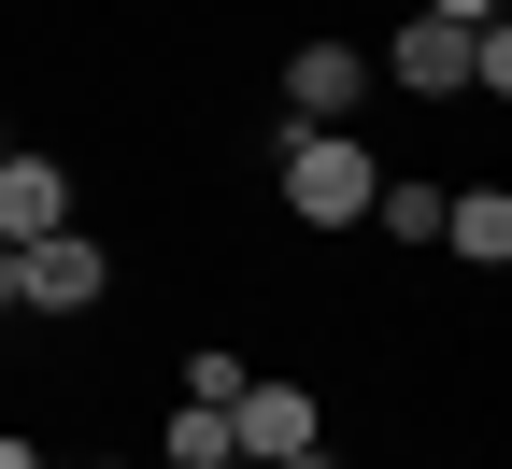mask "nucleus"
I'll use <instances>...</instances> for the list:
<instances>
[{
	"label": "nucleus",
	"mask_w": 512,
	"mask_h": 469,
	"mask_svg": "<svg viewBox=\"0 0 512 469\" xmlns=\"http://www.w3.org/2000/svg\"><path fill=\"white\" fill-rule=\"evenodd\" d=\"M370 143H356V128H285V214L299 228H356L370 214Z\"/></svg>",
	"instance_id": "nucleus-1"
},
{
	"label": "nucleus",
	"mask_w": 512,
	"mask_h": 469,
	"mask_svg": "<svg viewBox=\"0 0 512 469\" xmlns=\"http://www.w3.org/2000/svg\"><path fill=\"white\" fill-rule=\"evenodd\" d=\"M100 285H114V256L86 228H29L15 242V313H100Z\"/></svg>",
	"instance_id": "nucleus-2"
},
{
	"label": "nucleus",
	"mask_w": 512,
	"mask_h": 469,
	"mask_svg": "<svg viewBox=\"0 0 512 469\" xmlns=\"http://www.w3.org/2000/svg\"><path fill=\"white\" fill-rule=\"evenodd\" d=\"M299 441H328L313 384H256V370H242V398H228V455H242V469H271V455H299Z\"/></svg>",
	"instance_id": "nucleus-3"
},
{
	"label": "nucleus",
	"mask_w": 512,
	"mask_h": 469,
	"mask_svg": "<svg viewBox=\"0 0 512 469\" xmlns=\"http://www.w3.org/2000/svg\"><path fill=\"white\" fill-rule=\"evenodd\" d=\"M356 100H370V57L356 43H299L285 57V128H342Z\"/></svg>",
	"instance_id": "nucleus-4"
},
{
	"label": "nucleus",
	"mask_w": 512,
	"mask_h": 469,
	"mask_svg": "<svg viewBox=\"0 0 512 469\" xmlns=\"http://www.w3.org/2000/svg\"><path fill=\"white\" fill-rule=\"evenodd\" d=\"M384 86H413V100H470V29L413 15L399 43H384Z\"/></svg>",
	"instance_id": "nucleus-5"
},
{
	"label": "nucleus",
	"mask_w": 512,
	"mask_h": 469,
	"mask_svg": "<svg viewBox=\"0 0 512 469\" xmlns=\"http://www.w3.org/2000/svg\"><path fill=\"white\" fill-rule=\"evenodd\" d=\"M29 228H72V171L29 157V143H0V242H29Z\"/></svg>",
	"instance_id": "nucleus-6"
},
{
	"label": "nucleus",
	"mask_w": 512,
	"mask_h": 469,
	"mask_svg": "<svg viewBox=\"0 0 512 469\" xmlns=\"http://www.w3.org/2000/svg\"><path fill=\"white\" fill-rule=\"evenodd\" d=\"M441 242H456L470 271H498V256H512V199H498V185H470V199H441Z\"/></svg>",
	"instance_id": "nucleus-7"
},
{
	"label": "nucleus",
	"mask_w": 512,
	"mask_h": 469,
	"mask_svg": "<svg viewBox=\"0 0 512 469\" xmlns=\"http://www.w3.org/2000/svg\"><path fill=\"white\" fill-rule=\"evenodd\" d=\"M356 228H384V242H441V185H370Z\"/></svg>",
	"instance_id": "nucleus-8"
},
{
	"label": "nucleus",
	"mask_w": 512,
	"mask_h": 469,
	"mask_svg": "<svg viewBox=\"0 0 512 469\" xmlns=\"http://www.w3.org/2000/svg\"><path fill=\"white\" fill-rule=\"evenodd\" d=\"M157 455H171V469H200V455H228V413H214V398H185V413L157 427Z\"/></svg>",
	"instance_id": "nucleus-9"
},
{
	"label": "nucleus",
	"mask_w": 512,
	"mask_h": 469,
	"mask_svg": "<svg viewBox=\"0 0 512 469\" xmlns=\"http://www.w3.org/2000/svg\"><path fill=\"white\" fill-rule=\"evenodd\" d=\"M185 398H214V413H228V398H242V356H228V342H200V356H185Z\"/></svg>",
	"instance_id": "nucleus-10"
},
{
	"label": "nucleus",
	"mask_w": 512,
	"mask_h": 469,
	"mask_svg": "<svg viewBox=\"0 0 512 469\" xmlns=\"http://www.w3.org/2000/svg\"><path fill=\"white\" fill-rule=\"evenodd\" d=\"M427 15H441V29H484V15H498V0H427Z\"/></svg>",
	"instance_id": "nucleus-11"
},
{
	"label": "nucleus",
	"mask_w": 512,
	"mask_h": 469,
	"mask_svg": "<svg viewBox=\"0 0 512 469\" xmlns=\"http://www.w3.org/2000/svg\"><path fill=\"white\" fill-rule=\"evenodd\" d=\"M271 469H342V455H328V441H299V455H271Z\"/></svg>",
	"instance_id": "nucleus-12"
},
{
	"label": "nucleus",
	"mask_w": 512,
	"mask_h": 469,
	"mask_svg": "<svg viewBox=\"0 0 512 469\" xmlns=\"http://www.w3.org/2000/svg\"><path fill=\"white\" fill-rule=\"evenodd\" d=\"M0 313H15V242H0Z\"/></svg>",
	"instance_id": "nucleus-13"
},
{
	"label": "nucleus",
	"mask_w": 512,
	"mask_h": 469,
	"mask_svg": "<svg viewBox=\"0 0 512 469\" xmlns=\"http://www.w3.org/2000/svg\"><path fill=\"white\" fill-rule=\"evenodd\" d=\"M0 469H43V455H29V441H0Z\"/></svg>",
	"instance_id": "nucleus-14"
},
{
	"label": "nucleus",
	"mask_w": 512,
	"mask_h": 469,
	"mask_svg": "<svg viewBox=\"0 0 512 469\" xmlns=\"http://www.w3.org/2000/svg\"><path fill=\"white\" fill-rule=\"evenodd\" d=\"M43 469H86V455H43Z\"/></svg>",
	"instance_id": "nucleus-15"
},
{
	"label": "nucleus",
	"mask_w": 512,
	"mask_h": 469,
	"mask_svg": "<svg viewBox=\"0 0 512 469\" xmlns=\"http://www.w3.org/2000/svg\"><path fill=\"white\" fill-rule=\"evenodd\" d=\"M200 469H242V455H200Z\"/></svg>",
	"instance_id": "nucleus-16"
},
{
	"label": "nucleus",
	"mask_w": 512,
	"mask_h": 469,
	"mask_svg": "<svg viewBox=\"0 0 512 469\" xmlns=\"http://www.w3.org/2000/svg\"><path fill=\"white\" fill-rule=\"evenodd\" d=\"M0 143H15V128H0Z\"/></svg>",
	"instance_id": "nucleus-17"
}]
</instances>
